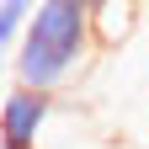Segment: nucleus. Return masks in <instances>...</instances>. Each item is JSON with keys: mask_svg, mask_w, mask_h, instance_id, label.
Segmentation results:
<instances>
[{"mask_svg": "<svg viewBox=\"0 0 149 149\" xmlns=\"http://www.w3.org/2000/svg\"><path fill=\"white\" fill-rule=\"evenodd\" d=\"M96 32H91V11L80 0H37L32 22L22 32V43L11 53V74L27 91H59L85 69Z\"/></svg>", "mask_w": 149, "mask_h": 149, "instance_id": "1", "label": "nucleus"}, {"mask_svg": "<svg viewBox=\"0 0 149 149\" xmlns=\"http://www.w3.org/2000/svg\"><path fill=\"white\" fill-rule=\"evenodd\" d=\"M32 11H37V0H0V53H16V43H22V32L32 22Z\"/></svg>", "mask_w": 149, "mask_h": 149, "instance_id": "4", "label": "nucleus"}, {"mask_svg": "<svg viewBox=\"0 0 149 149\" xmlns=\"http://www.w3.org/2000/svg\"><path fill=\"white\" fill-rule=\"evenodd\" d=\"M133 16H139V0H112V6L91 11V32H96V48H117L128 32H133Z\"/></svg>", "mask_w": 149, "mask_h": 149, "instance_id": "3", "label": "nucleus"}, {"mask_svg": "<svg viewBox=\"0 0 149 149\" xmlns=\"http://www.w3.org/2000/svg\"><path fill=\"white\" fill-rule=\"evenodd\" d=\"M53 117V96L48 91H27L11 85L0 96V149H37Z\"/></svg>", "mask_w": 149, "mask_h": 149, "instance_id": "2", "label": "nucleus"}, {"mask_svg": "<svg viewBox=\"0 0 149 149\" xmlns=\"http://www.w3.org/2000/svg\"><path fill=\"white\" fill-rule=\"evenodd\" d=\"M80 6H85V11H101V6H112V0H80Z\"/></svg>", "mask_w": 149, "mask_h": 149, "instance_id": "5", "label": "nucleus"}]
</instances>
